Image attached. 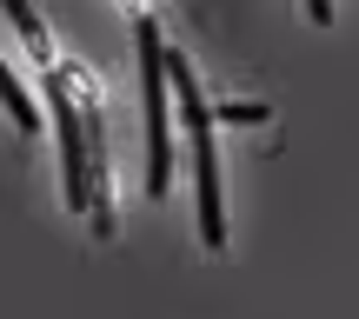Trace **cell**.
<instances>
[{"label":"cell","mask_w":359,"mask_h":319,"mask_svg":"<svg viewBox=\"0 0 359 319\" xmlns=\"http://www.w3.org/2000/svg\"><path fill=\"white\" fill-rule=\"evenodd\" d=\"M140 93H147V193L167 200L173 193V133H167V67H160V27L140 20Z\"/></svg>","instance_id":"obj_1"},{"label":"cell","mask_w":359,"mask_h":319,"mask_svg":"<svg viewBox=\"0 0 359 319\" xmlns=\"http://www.w3.org/2000/svg\"><path fill=\"white\" fill-rule=\"evenodd\" d=\"M47 114H53V140H60V193L74 213H87V133H80V114H74V80L53 67L47 74Z\"/></svg>","instance_id":"obj_3"},{"label":"cell","mask_w":359,"mask_h":319,"mask_svg":"<svg viewBox=\"0 0 359 319\" xmlns=\"http://www.w3.org/2000/svg\"><path fill=\"white\" fill-rule=\"evenodd\" d=\"M187 120V140H193V193H200V240L206 246H226V206H219V154H213V107L193 100L180 107Z\"/></svg>","instance_id":"obj_2"},{"label":"cell","mask_w":359,"mask_h":319,"mask_svg":"<svg viewBox=\"0 0 359 319\" xmlns=\"http://www.w3.org/2000/svg\"><path fill=\"white\" fill-rule=\"evenodd\" d=\"M306 13H313V20L326 27V20H333V0H306Z\"/></svg>","instance_id":"obj_6"},{"label":"cell","mask_w":359,"mask_h":319,"mask_svg":"<svg viewBox=\"0 0 359 319\" xmlns=\"http://www.w3.org/2000/svg\"><path fill=\"white\" fill-rule=\"evenodd\" d=\"M0 107H7V120H13L20 133H34V127H40V107L20 93V80H13V67H7V60H0Z\"/></svg>","instance_id":"obj_5"},{"label":"cell","mask_w":359,"mask_h":319,"mask_svg":"<svg viewBox=\"0 0 359 319\" xmlns=\"http://www.w3.org/2000/svg\"><path fill=\"white\" fill-rule=\"evenodd\" d=\"M0 7H7V20L20 27V40H27V60H34L40 74H53V34L40 27V13L27 7V0H0Z\"/></svg>","instance_id":"obj_4"}]
</instances>
